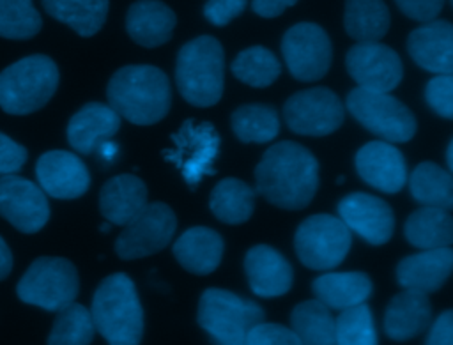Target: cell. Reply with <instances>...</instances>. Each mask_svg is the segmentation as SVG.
Instances as JSON below:
<instances>
[{"label":"cell","mask_w":453,"mask_h":345,"mask_svg":"<svg viewBox=\"0 0 453 345\" xmlns=\"http://www.w3.org/2000/svg\"><path fill=\"white\" fill-rule=\"evenodd\" d=\"M255 184L269 203L288 211L304 209L319 188V163L306 147L283 140L260 157Z\"/></svg>","instance_id":"1"},{"label":"cell","mask_w":453,"mask_h":345,"mask_svg":"<svg viewBox=\"0 0 453 345\" xmlns=\"http://www.w3.org/2000/svg\"><path fill=\"white\" fill-rule=\"evenodd\" d=\"M106 97L120 117L136 126L159 122L172 104L168 76L159 67L147 64L117 69L108 81Z\"/></svg>","instance_id":"2"},{"label":"cell","mask_w":453,"mask_h":345,"mask_svg":"<svg viewBox=\"0 0 453 345\" xmlns=\"http://www.w3.org/2000/svg\"><path fill=\"white\" fill-rule=\"evenodd\" d=\"M90 315L96 331L111 345H136L143 334V308L133 280L124 272L106 276L94 292Z\"/></svg>","instance_id":"3"},{"label":"cell","mask_w":453,"mask_h":345,"mask_svg":"<svg viewBox=\"0 0 453 345\" xmlns=\"http://www.w3.org/2000/svg\"><path fill=\"white\" fill-rule=\"evenodd\" d=\"M225 53L212 35L188 41L177 53L175 83L180 96L193 106L216 104L223 94Z\"/></svg>","instance_id":"4"},{"label":"cell","mask_w":453,"mask_h":345,"mask_svg":"<svg viewBox=\"0 0 453 345\" xmlns=\"http://www.w3.org/2000/svg\"><path fill=\"white\" fill-rule=\"evenodd\" d=\"M58 67L48 55H28L0 73V108L11 115L41 110L57 92Z\"/></svg>","instance_id":"5"},{"label":"cell","mask_w":453,"mask_h":345,"mask_svg":"<svg viewBox=\"0 0 453 345\" xmlns=\"http://www.w3.org/2000/svg\"><path fill=\"white\" fill-rule=\"evenodd\" d=\"M262 320H265V313L257 303L230 290L212 287L200 295L196 322L218 343H244L248 331Z\"/></svg>","instance_id":"6"},{"label":"cell","mask_w":453,"mask_h":345,"mask_svg":"<svg viewBox=\"0 0 453 345\" xmlns=\"http://www.w3.org/2000/svg\"><path fill=\"white\" fill-rule=\"evenodd\" d=\"M80 290L74 264L62 257H39L19 278L16 294L32 306L57 311L76 299Z\"/></svg>","instance_id":"7"},{"label":"cell","mask_w":453,"mask_h":345,"mask_svg":"<svg viewBox=\"0 0 453 345\" xmlns=\"http://www.w3.org/2000/svg\"><path fill=\"white\" fill-rule=\"evenodd\" d=\"M345 104L365 129L389 143L409 142L416 133L412 111L388 92L356 87L347 94Z\"/></svg>","instance_id":"8"},{"label":"cell","mask_w":453,"mask_h":345,"mask_svg":"<svg viewBox=\"0 0 453 345\" xmlns=\"http://www.w3.org/2000/svg\"><path fill=\"white\" fill-rule=\"evenodd\" d=\"M352 235L347 225L331 214H313L301 221L294 235L296 255L303 265L315 271L333 269L343 262Z\"/></svg>","instance_id":"9"},{"label":"cell","mask_w":453,"mask_h":345,"mask_svg":"<svg viewBox=\"0 0 453 345\" xmlns=\"http://www.w3.org/2000/svg\"><path fill=\"white\" fill-rule=\"evenodd\" d=\"M177 228V218L170 205L163 202H147L115 241V253L124 260H134L154 255L168 246Z\"/></svg>","instance_id":"10"},{"label":"cell","mask_w":453,"mask_h":345,"mask_svg":"<svg viewBox=\"0 0 453 345\" xmlns=\"http://www.w3.org/2000/svg\"><path fill=\"white\" fill-rule=\"evenodd\" d=\"M283 60L299 81L320 80L331 65L333 46L326 30L310 21L296 23L281 39Z\"/></svg>","instance_id":"11"},{"label":"cell","mask_w":453,"mask_h":345,"mask_svg":"<svg viewBox=\"0 0 453 345\" xmlns=\"http://www.w3.org/2000/svg\"><path fill=\"white\" fill-rule=\"evenodd\" d=\"M343 104L340 97L326 87H313L292 94L283 106L287 126L306 136H326L343 124Z\"/></svg>","instance_id":"12"},{"label":"cell","mask_w":453,"mask_h":345,"mask_svg":"<svg viewBox=\"0 0 453 345\" xmlns=\"http://www.w3.org/2000/svg\"><path fill=\"white\" fill-rule=\"evenodd\" d=\"M345 65L357 87L391 92L403 76L398 53L379 41H357L345 55Z\"/></svg>","instance_id":"13"},{"label":"cell","mask_w":453,"mask_h":345,"mask_svg":"<svg viewBox=\"0 0 453 345\" xmlns=\"http://www.w3.org/2000/svg\"><path fill=\"white\" fill-rule=\"evenodd\" d=\"M0 216L19 232L35 234L50 219L46 193L25 177L0 175Z\"/></svg>","instance_id":"14"},{"label":"cell","mask_w":453,"mask_h":345,"mask_svg":"<svg viewBox=\"0 0 453 345\" xmlns=\"http://www.w3.org/2000/svg\"><path fill=\"white\" fill-rule=\"evenodd\" d=\"M340 219L347 228L366 242L379 246L391 239L395 230V214L382 198L356 191L345 195L338 202Z\"/></svg>","instance_id":"15"},{"label":"cell","mask_w":453,"mask_h":345,"mask_svg":"<svg viewBox=\"0 0 453 345\" xmlns=\"http://www.w3.org/2000/svg\"><path fill=\"white\" fill-rule=\"evenodd\" d=\"M39 188L60 200L81 196L90 186V173L83 161L69 150H46L35 163Z\"/></svg>","instance_id":"16"},{"label":"cell","mask_w":453,"mask_h":345,"mask_svg":"<svg viewBox=\"0 0 453 345\" xmlns=\"http://www.w3.org/2000/svg\"><path fill=\"white\" fill-rule=\"evenodd\" d=\"M359 177L382 193H398L407 182L403 154L386 140L365 143L354 157Z\"/></svg>","instance_id":"17"},{"label":"cell","mask_w":453,"mask_h":345,"mask_svg":"<svg viewBox=\"0 0 453 345\" xmlns=\"http://www.w3.org/2000/svg\"><path fill=\"white\" fill-rule=\"evenodd\" d=\"M411 58L425 71L451 74L453 71V27L446 19H430L414 28L407 37Z\"/></svg>","instance_id":"18"},{"label":"cell","mask_w":453,"mask_h":345,"mask_svg":"<svg viewBox=\"0 0 453 345\" xmlns=\"http://www.w3.org/2000/svg\"><path fill=\"white\" fill-rule=\"evenodd\" d=\"M244 272L251 292L260 297L283 295L294 281V271L288 260L267 244H257L246 251Z\"/></svg>","instance_id":"19"},{"label":"cell","mask_w":453,"mask_h":345,"mask_svg":"<svg viewBox=\"0 0 453 345\" xmlns=\"http://www.w3.org/2000/svg\"><path fill=\"white\" fill-rule=\"evenodd\" d=\"M453 269V251L449 246L423 249L402 258L396 265V281L403 288L425 294L437 292Z\"/></svg>","instance_id":"20"},{"label":"cell","mask_w":453,"mask_h":345,"mask_svg":"<svg viewBox=\"0 0 453 345\" xmlns=\"http://www.w3.org/2000/svg\"><path fill=\"white\" fill-rule=\"evenodd\" d=\"M120 127V115L103 103L83 104L67 124V142L80 154L94 152Z\"/></svg>","instance_id":"21"},{"label":"cell","mask_w":453,"mask_h":345,"mask_svg":"<svg viewBox=\"0 0 453 345\" xmlns=\"http://www.w3.org/2000/svg\"><path fill=\"white\" fill-rule=\"evenodd\" d=\"M432 320L428 294L405 288L396 294L384 311V331L395 341H407L421 334Z\"/></svg>","instance_id":"22"},{"label":"cell","mask_w":453,"mask_h":345,"mask_svg":"<svg viewBox=\"0 0 453 345\" xmlns=\"http://www.w3.org/2000/svg\"><path fill=\"white\" fill-rule=\"evenodd\" d=\"M147 205V186L131 173L108 179L99 193V211L111 225L124 226Z\"/></svg>","instance_id":"23"},{"label":"cell","mask_w":453,"mask_h":345,"mask_svg":"<svg viewBox=\"0 0 453 345\" xmlns=\"http://www.w3.org/2000/svg\"><path fill=\"white\" fill-rule=\"evenodd\" d=\"M175 12L161 0H136L126 14L129 37L145 48L165 44L175 28Z\"/></svg>","instance_id":"24"},{"label":"cell","mask_w":453,"mask_h":345,"mask_svg":"<svg viewBox=\"0 0 453 345\" xmlns=\"http://www.w3.org/2000/svg\"><path fill=\"white\" fill-rule=\"evenodd\" d=\"M223 239L209 226H191L173 242V257L189 272L205 276L216 271L223 257Z\"/></svg>","instance_id":"25"},{"label":"cell","mask_w":453,"mask_h":345,"mask_svg":"<svg viewBox=\"0 0 453 345\" xmlns=\"http://www.w3.org/2000/svg\"><path fill=\"white\" fill-rule=\"evenodd\" d=\"M372 280L361 271L326 272L313 280L315 297L327 308L343 310L365 303L372 295Z\"/></svg>","instance_id":"26"},{"label":"cell","mask_w":453,"mask_h":345,"mask_svg":"<svg viewBox=\"0 0 453 345\" xmlns=\"http://www.w3.org/2000/svg\"><path fill=\"white\" fill-rule=\"evenodd\" d=\"M405 239L419 248L432 249L453 242V218L446 209L419 207L405 221Z\"/></svg>","instance_id":"27"},{"label":"cell","mask_w":453,"mask_h":345,"mask_svg":"<svg viewBox=\"0 0 453 345\" xmlns=\"http://www.w3.org/2000/svg\"><path fill=\"white\" fill-rule=\"evenodd\" d=\"M209 209L221 223H246L255 209V191L241 179H221L211 191Z\"/></svg>","instance_id":"28"},{"label":"cell","mask_w":453,"mask_h":345,"mask_svg":"<svg viewBox=\"0 0 453 345\" xmlns=\"http://www.w3.org/2000/svg\"><path fill=\"white\" fill-rule=\"evenodd\" d=\"M44 11L57 21L71 27L81 37L101 30L108 16V0H41Z\"/></svg>","instance_id":"29"},{"label":"cell","mask_w":453,"mask_h":345,"mask_svg":"<svg viewBox=\"0 0 453 345\" xmlns=\"http://www.w3.org/2000/svg\"><path fill=\"white\" fill-rule=\"evenodd\" d=\"M409 189L412 198L425 207H439L449 211L453 205V179L449 170L423 161L419 163L409 179Z\"/></svg>","instance_id":"30"},{"label":"cell","mask_w":453,"mask_h":345,"mask_svg":"<svg viewBox=\"0 0 453 345\" xmlns=\"http://www.w3.org/2000/svg\"><path fill=\"white\" fill-rule=\"evenodd\" d=\"M389 11L382 0H345V32L356 41H379L389 30Z\"/></svg>","instance_id":"31"},{"label":"cell","mask_w":453,"mask_h":345,"mask_svg":"<svg viewBox=\"0 0 453 345\" xmlns=\"http://www.w3.org/2000/svg\"><path fill=\"white\" fill-rule=\"evenodd\" d=\"M230 124L242 143H267L280 133V117L271 104H242L232 111Z\"/></svg>","instance_id":"32"},{"label":"cell","mask_w":453,"mask_h":345,"mask_svg":"<svg viewBox=\"0 0 453 345\" xmlns=\"http://www.w3.org/2000/svg\"><path fill=\"white\" fill-rule=\"evenodd\" d=\"M290 329L306 345H333L334 318L329 308L319 299L303 301L290 313Z\"/></svg>","instance_id":"33"},{"label":"cell","mask_w":453,"mask_h":345,"mask_svg":"<svg viewBox=\"0 0 453 345\" xmlns=\"http://www.w3.org/2000/svg\"><path fill=\"white\" fill-rule=\"evenodd\" d=\"M230 69L239 81L264 88L278 80L281 64L271 50L264 46H250L234 58Z\"/></svg>","instance_id":"34"},{"label":"cell","mask_w":453,"mask_h":345,"mask_svg":"<svg viewBox=\"0 0 453 345\" xmlns=\"http://www.w3.org/2000/svg\"><path fill=\"white\" fill-rule=\"evenodd\" d=\"M94 320L90 310L83 304L71 301L57 310L48 343L51 345H87L94 340Z\"/></svg>","instance_id":"35"},{"label":"cell","mask_w":453,"mask_h":345,"mask_svg":"<svg viewBox=\"0 0 453 345\" xmlns=\"http://www.w3.org/2000/svg\"><path fill=\"white\" fill-rule=\"evenodd\" d=\"M334 343L338 345H375L377 333L373 317L365 303L340 310L334 318Z\"/></svg>","instance_id":"36"},{"label":"cell","mask_w":453,"mask_h":345,"mask_svg":"<svg viewBox=\"0 0 453 345\" xmlns=\"http://www.w3.org/2000/svg\"><path fill=\"white\" fill-rule=\"evenodd\" d=\"M42 27L32 0H0V37L30 39Z\"/></svg>","instance_id":"37"},{"label":"cell","mask_w":453,"mask_h":345,"mask_svg":"<svg viewBox=\"0 0 453 345\" xmlns=\"http://www.w3.org/2000/svg\"><path fill=\"white\" fill-rule=\"evenodd\" d=\"M428 106L441 117H453V78L451 74H437L425 87Z\"/></svg>","instance_id":"38"},{"label":"cell","mask_w":453,"mask_h":345,"mask_svg":"<svg viewBox=\"0 0 453 345\" xmlns=\"http://www.w3.org/2000/svg\"><path fill=\"white\" fill-rule=\"evenodd\" d=\"M244 343L246 345H299L301 341L290 327L262 320L248 331Z\"/></svg>","instance_id":"39"},{"label":"cell","mask_w":453,"mask_h":345,"mask_svg":"<svg viewBox=\"0 0 453 345\" xmlns=\"http://www.w3.org/2000/svg\"><path fill=\"white\" fill-rule=\"evenodd\" d=\"M246 0H207L203 4V16L216 27H225L242 14Z\"/></svg>","instance_id":"40"},{"label":"cell","mask_w":453,"mask_h":345,"mask_svg":"<svg viewBox=\"0 0 453 345\" xmlns=\"http://www.w3.org/2000/svg\"><path fill=\"white\" fill-rule=\"evenodd\" d=\"M28 154L27 149L11 136L0 133V175L16 173L23 168Z\"/></svg>","instance_id":"41"},{"label":"cell","mask_w":453,"mask_h":345,"mask_svg":"<svg viewBox=\"0 0 453 345\" xmlns=\"http://www.w3.org/2000/svg\"><path fill=\"white\" fill-rule=\"evenodd\" d=\"M398 9L416 21H430L439 16L444 7V0H395Z\"/></svg>","instance_id":"42"},{"label":"cell","mask_w":453,"mask_h":345,"mask_svg":"<svg viewBox=\"0 0 453 345\" xmlns=\"http://www.w3.org/2000/svg\"><path fill=\"white\" fill-rule=\"evenodd\" d=\"M428 345H453V311L444 310L432 324L428 336Z\"/></svg>","instance_id":"43"},{"label":"cell","mask_w":453,"mask_h":345,"mask_svg":"<svg viewBox=\"0 0 453 345\" xmlns=\"http://www.w3.org/2000/svg\"><path fill=\"white\" fill-rule=\"evenodd\" d=\"M297 0H253V11L262 18H276L285 9L292 7Z\"/></svg>","instance_id":"44"},{"label":"cell","mask_w":453,"mask_h":345,"mask_svg":"<svg viewBox=\"0 0 453 345\" xmlns=\"http://www.w3.org/2000/svg\"><path fill=\"white\" fill-rule=\"evenodd\" d=\"M12 271V253L7 246V242L0 235V280L7 278Z\"/></svg>","instance_id":"45"},{"label":"cell","mask_w":453,"mask_h":345,"mask_svg":"<svg viewBox=\"0 0 453 345\" xmlns=\"http://www.w3.org/2000/svg\"><path fill=\"white\" fill-rule=\"evenodd\" d=\"M451 152H453V142L448 143V149H446V165H448V170L451 172L453 170V161H451Z\"/></svg>","instance_id":"46"},{"label":"cell","mask_w":453,"mask_h":345,"mask_svg":"<svg viewBox=\"0 0 453 345\" xmlns=\"http://www.w3.org/2000/svg\"><path fill=\"white\" fill-rule=\"evenodd\" d=\"M110 225H111L110 221H108V223H104V225H101V230H103V232H108V230H110Z\"/></svg>","instance_id":"47"}]
</instances>
